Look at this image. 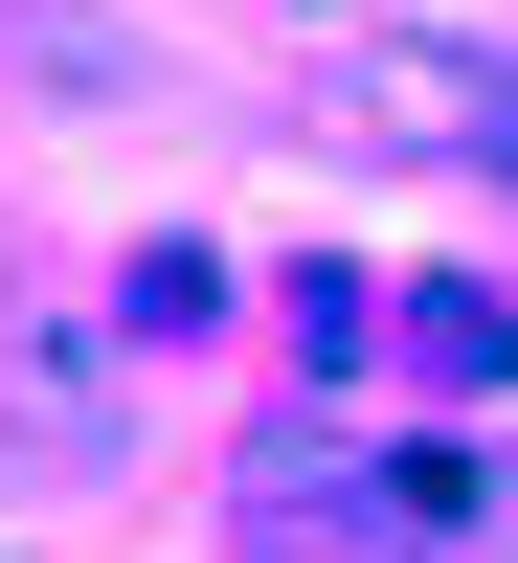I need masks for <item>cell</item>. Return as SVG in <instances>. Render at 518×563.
Returning <instances> with one entry per match:
<instances>
[{"mask_svg":"<svg viewBox=\"0 0 518 563\" xmlns=\"http://www.w3.org/2000/svg\"><path fill=\"white\" fill-rule=\"evenodd\" d=\"M339 113L406 158H518V68L496 45H339Z\"/></svg>","mask_w":518,"mask_h":563,"instance_id":"6da1fadb","label":"cell"}]
</instances>
